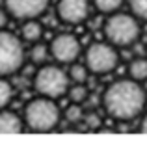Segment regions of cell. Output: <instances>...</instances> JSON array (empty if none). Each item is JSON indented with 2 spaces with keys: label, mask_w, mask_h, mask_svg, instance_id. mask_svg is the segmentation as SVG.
<instances>
[{
  "label": "cell",
  "mask_w": 147,
  "mask_h": 158,
  "mask_svg": "<svg viewBox=\"0 0 147 158\" xmlns=\"http://www.w3.org/2000/svg\"><path fill=\"white\" fill-rule=\"evenodd\" d=\"M145 101L147 95L140 82L132 80V78H123L106 88L103 106L110 117L117 121H130L141 114Z\"/></svg>",
  "instance_id": "obj_1"
},
{
  "label": "cell",
  "mask_w": 147,
  "mask_h": 158,
  "mask_svg": "<svg viewBox=\"0 0 147 158\" xmlns=\"http://www.w3.org/2000/svg\"><path fill=\"white\" fill-rule=\"evenodd\" d=\"M60 108L56 106L54 99H47V97H39L34 99L26 104L24 108V123L28 125V128L36 130V132H50L58 127L60 123Z\"/></svg>",
  "instance_id": "obj_2"
},
{
  "label": "cell",
  "mask_w": 147,
  "mask_h": 158,
  "mask_svg": "<svg viewBox=\"0 0 147 158\" xmlns=\"http://www.w3.org/2000/svg\"><path fill=\"white\" fill-rule=\"evenodd\" d=\"M141 28L138 17L130 13H112L104 23V35L114 47H130L140 39Z\"/></svg>",
  "instance_id": "obj_3"
},
{
  "label": "cell",
  "mask_w": 147,
  "mask_h": 158,
  "mask_svg": "<svg viewBox=\"0 0 147 158\" xmlns=\"http://www.w3.org/2000/svg\"><path fill=\"white\" fill-rule=\"evenodd\" d=\"M69 74L58 65H43L34 76V88L41 97L60 99L69 89Z\"/></svg>",
  "instance_id": "obj_4"
},
{
  "label": "cell",
  "mask_w": 147,
  "mask_h": 158,
  "mask_svg": "<svg viewBox=\"0 0 147 158\" xmlns=\"http://www.w3.org/2000/svg\"><path fill=\"white\" fill-rule=\"evenodd\" d=\"M24 65V48L17 35L0 30V76H10Z\"/></svg>",
  "instance_id": "obj_5"
},
{
  "label": "cell",
  "mask_w": 147,
  "mask_h": 158,
  "mask_svg": "<svg viewBox=\"0 0 147 158\" xmlns=\"http://www.w3.org/2000/svg\"><path fill=\"white\" fill-rule=\"evenodd\" d=\"M119 63V54L112 43H93L86 50V67L95 74H108Z\"/></svg>",
  "instance_id": "obj_6"
},
{
  "label": "cell",
  "mask_w": 147,
  "mask_h": 158,
  "mask_svg": "<svg viewBox=\"0 0 147 158\" xmlns=\"http://www.w3.org/2000/svg\"><path fill=\"white\" fill-rule=\"evenodd\" d=\"M50 56L60 63H73L80 56V41L73 34H58L50 41Z\"/></svg>",
  "instance_id": "obj_7"
},
{
  "label": "cell",
  "mask_w": 147,
  "mask_h": 158,
  "mask_svg": "<svg viewBox=\"0 0 147 158\" xmlns=\"http://www.w3.org/2000/svg\"><path fill=\"white\" fill-rule=\"evenodd\" d=\"M56 13L61 23L65 24H80L90 15V2L88 0H60L56 6Z\"/></svg>",
  "instance_id": "obj_8"
},
{
  "label": "cell",
  "mask_w": 147,
  "mask_h": 158,
  "mask_svg": "<svg viewBox=\"0 0 147 158\" xmlns=\"http://www.w3.org/2000/svg\"><path fill=\"white\" fill-rule=\"evenodd\" d=\"M4 2L10 15L21 21H28L39 17L47 10L50 0H4Z\"/></svg>",
  "instance_id": "obj_9"
},
{
  "label": "cell",
  "mask_w": 147,
  "mask_h": 158,
  "mask_svg": "<svg viewBox=\"0 0 147 158\" xmlns=\"http://www.w3.org/2000/svg\"><path fill=\"white\" fill-rule=\"evenodd\" d=\"M23 132V121L13 112H0V134H19Z\"/></svg>",
  "instance_id": "obj_10"
},
{
  "label": "cell",
  "mask_w": 147,
  "mask_h": 158,
  "mask_svg": "<svg viewBox=\"0 0 147 158\" xmlns=\"http://www.w3.org/2000/svg\"><path fill=\"white\" fill-rule=\"evenodd\" d=\"M21 32H23V39H24V41L36 43V41H39L41 35H43V26H41L36 19H28V21H24Z\"/></svg>",
  "instance_id": "obj_11"
},
{
  "label": "cell",
  "mask_w": 147,
  "mask_h": 158,
  "mask_svg": "<svg viewBox=\"0 0 147 158\" xmlns=\"http://www.w3.org/2000/svg\"><path fill=\"white\" fill-rule=\"evenodd\" d=\"M128 76L136 82L147 80V58H143V56L134 58L128 65Z\"/></svg>",
  "instance_id": "obj_12"
},
{
  "label": "cell",
  "mask_w": 147,
  "mask_h": 158,
  "mask_svg": "<svg viewBox=\"0 0 147 158\" xmlns=\"http://www.w3.org/2000/svg\"><path fill=\"white\" fill-rule=\"evenodd\" d=\"M69 80L75 82V84H84L88 80V67L82 63H73L69 69Z\"/></svg>",
  "instance_id": "obj_13"
},
{
  "label": "cell",
  "mask_w": 147,
  "mask_h": 158,
  "mask_svg": "<svg viewBox=\"0 0 147 158\" xmlns=\"http://www.w3.org/2000/svg\"><path fill=\"white\" fill-rule=\"evenodd\" d=\"M13 97V88L4 76H0V110L6 108Z\"/></svg>",
  "instance_id": "obj_14"
},
{
  "label": "cell",
  "mask_w": 147,
  "mask_h": 158,
  "mask_svg": "<svg viewBox=\"0 0 147 158\" xmlns=\"http://www.w3.org/2000/svg\"><path fill=\"white\" fill-rule=\"evenodd\" d=\"M93 4L101 13H114L123 6V0H93Z\"/></svg>",
  "instance_id": "obj_15"
},
{
  "label": "cell",
  "mask_w": 147,
  "mask_h": 158,
  "mask_svg": "<svg viewBox=\"0 0 147 158\" xmlns=\"http://www.w3.org/2000/svg\"><path fill=\"white\" fill-rule=\"evenodd\" d=\"M67 93H69L71 102H77V104H82L88 99V88L84 84H75L73 88L67 89Z\"/></svg>",
  "instance_id": "obj_16"
},
{
  "label": "cell",
  "mask_w": 147,
  "mask_h": 158,
  "mask_svg": "<svg viewBox=\"0 0 147 158\" xmlns=\"http://www.w3.org/2000/svg\"><path fill=\"white\" fill-rule=\"evenodd\" d=\"M47 58H48V47L36 41V45H34L32 50H30V60H32L34 63H43Z\"/></svg>",
  "instance_id": "obj_17"
},
{
  "label": "cell",
  "mask_w": 147,
  "mask_h": 158,
  "mask_svg": "<svg viewBox=\"0 0 147 158\" xmlns=\"http://www.w3.org/2000/svg\"><path fill=\"white\" fill-rule=\"evenodd\" d=\"M128 6L134 17L147 21V0H128Z\"/></svg>",
  "instance_id": "obj_18"
},
{
  "label": "cell",
  "mask_w": 147,
  "mask_h": 158,
  "mask_svg": "<svg viewBox=\"0 0 147 158\" xmlns=\"http://www.w3.org/2000/svg\"><path fill=\"white\" fill-rule=\"evenodd\" d=\"M82 117H84V112H82L80 104L71 102V106H67V110H65V119H67L69 123H78V121H82Z\"/></svg>",
  "instance_id": "obj_19"
},
{
  "label": "cell",
  "mask_w": 147,
  "mask_h": 158,
  "mask_svg": "<svg viewBox=\"0 0 147 158\" xmlns=\"http://www.w3.org/2000/svg\"><path fill=\"white\" fill-rule=\"evenodd\" d=\"M86 125L91 127V128H97V127L101 125V117H99L97 114H90V115L86 117Z\"/></svg>",
  "instance_id": "obj_20"
},
{
  "label": "cell",
  "mask_w": 147,
  "mask_h": 158,
  "mask_svg": "<svg viewBox=\"0 0 147 158\" xmlns=\"http://www.w3.org/2000/svg\"><path fill=\"white\" fill-rule=\"evenodd\" d=\"M8 10H2L0 8V30H4L6 28V24H8Z\"/></svg>",
  "instance_id": "obj_21"
},
{
  "label": "cell",
  "mask_w": 147,
  "mask_h": 158,
  "mask_svg": "<svg viewBox=\"0 0 147 158\" xmlns=\"http://www.w3.org/2000/svg\"><path fill=\"white\" fill-rule=\"evenodd\" d=\"M140 130H141V132H145V134H147V115H145V117H143V119H141V127H140Z\"/></svg>",
  "instance_id": "obj_22"
}]
</instances>
